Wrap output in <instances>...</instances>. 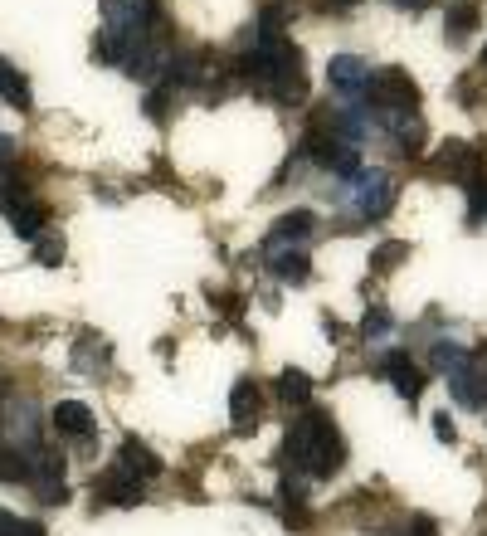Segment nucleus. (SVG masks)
Segmentation results:
<instances>
[{
  "label": "nucleus",
  "instance_id": "nucleus-19",
  "mask_svg": "<svg viewBox=\"0 0 487 536\" xmlns=\"http://www.w3.org/2000/svg\"><path fill=\"white\" fill-rule=\"evenodd\" d=\"M35 473V449L20 454V444H0V483H30Z\"/></svg>",
  "mask_w": 487,
  "mask_h": 536
},
{
  "label": "nucleus",
  "instance_id": "nucleus-4",
  "mask_svg": "<svg viewBox=\"0 0 487 536\" xmlns=\"http://www.w3.org/2000/svg\"><path fill=\"white\" fill-rule=\"evenodd\" d=\"M375 371H380L385 381L395 385V395H400L405 405H414V400L424 395V385H429V376H424V366L414 361V356L405 351V346H390V351H385V356L375 361Z\"/></svg>",
  "mask_w": 487,
  "mask_h": 536
},
{
  "label": "nucleus",
  "instance_id": "nucleus-20",
  "mask_svg": "<svg viewBox=\"0 0 487 536\" xmlns=\"http://www.w3.org/2000/svg\"><path fill=\"white\" fill-rule=\"evenodd\" d=\"M395 332V317H390V307L375 298L371 307H366V317H361V327H356V337H366V342H385Z\"/></svg>",
  "mask_w": 487,
  "mask_h": 536
},
{
  "label": "nucleus",
  "instance_id": "nucleus-28",
  "mask_svg": "<svg viewBox=\"0 0 487 536\" xmlns=\"http://www.w3.org/2000/svg\"><path fill=\"white\" fill-rule=\"evenodd\" d=\"M20 532V517H15V512H5V507H0V536H15Z\"/></svg>",
  "mask_w": 487,
  "mask_h": 536
},
{
  "label": "nucleus",
  "instance_id": "nucleus-29",
  "mask_svg": "<svg viewBox=\"0 0 487 536\" xmlns=\"http://www.w3.org/2000/svg\"><path fill=\"white\" fill-rule=\"evenodd\" d=\"M5 161H15V137L0 132V166H5Z\"/></svg>",
  "mask_w": 487,
  "mask_h": 536
},
{
  "label": "nucleus",
  "instance_id": "nucleus-14",
  "mask_svg": "<svg viewBox=\"0 0 487 536\" xmlns=\"http://www.w3.org/2000/svg\"><path fill=\"white\" fill-rule=\"evenodd\" d=\"M5 220H10V230L20 234V239H39L44 225H49V210H44L39 200H10V205H5Z\"/></svg>",
  "mask_w": 487,
  "mask_h": 536
},
{
  "label": "nucleus",
  "instance_id": "nucleus-22",
  "mask_svg": "<svg viewBox=\"0 0 487 536\" xmlns=\"http://www.w3.org/2000/svg\"><path fill=\"white\" fill-rule=\"evenodd\" d=\"M35 264H44V268L64 264V239H59V234H39L35 239Z\"/></svg>",
  "mask_w": 487,
  "mask_h": 536
},
{
  "label": "nucleus",
  "instance_id": "nucleus-7",
  "mask_svg": "<svg viewBox=\"0 0 487 536\" xmlns=\"http://www.w3.org/2000/svg\"><path fill=\"white\" fill-rule=\"evenodd\" d=\"M317 230V215L312 210H283L278 220H273V230L263 239V249H302L307 239Z\"/></svg>",
  "mask_w": 487,
  "mask_h": 536
},
{
  "label": "nucleus",
  "instance_id": "nucleus-6",
  "mask_svg": "<svg viewBox=\"0 0 487 536\" xmlns=\"http://www.w3.org/2000/svg\"><path fill=\"white\" fill-rule=\"evenodd\" d=\"M263 420V390L254 376H239L234 390H229V424H234V434H254Z\"/></svg>",
  "mask_w": 487,
  "mask_h": 536
},
{
  "label": "nucleus",
  "instance_id": "nucleus-8",
  "mask_svg": "<svg viewBox=\"0 0 487 536\" xmlns=\"http://www.w3.org/2000/svg\"><path fill=\"white\" fill-rule=\"evenodd\" d=\"M371 64L361 59V54H332V64H327V83L337 88L341 98H361L366 93V83H371Z\"/></svg>",
  "mask_w": 487,
  "mask_h": 536
},
{
  "label": "nucleus",
  "instance_id": "nucleus-15",
  "mask_svg": "<svg viewBox=\"0 0 487 536\" xmlns=\"http://www.w3.org/2000/svg\"><path fill=\"white\" fill-rule=\"evenodd\" d=\"M468 361H473V351L463 342H453V337H439V342L429 346V366H434V376H444V381H449L453 371H463Z\"/></svg>",
  "mask_w": 487,
  "mask_h": 536
},
{
  "label": "nucleus",
  "instance_id": "nucleus-34",
  "mask_svg": "<svg viewBox=\"0 0 487 536\" xmlns=\"http://www.w3.org/2000/svg\"><path fill=\"white\" fill-rule=\"evenodd\" d=\"M478 356H483V366H487V346H483V351H478Z\"/></svg>",
  "mask_w": 487,
  "mask_h": 536
},
{
  "label": "nucleus",
  "instance_id": "nucleus-5",
  "mask_svg": "<svg viewBox=\"0 0 487 536\" xmlns=\"http://www.w3.org/2000/svg\"><path fill=\"white\" fill-rule=\"evenodd\" d=\"M137 502H147V483L132 478L127 468L113 463L103 478H93V507H137Z\"/></svg>",
  "mask_w": 487,
  "mask_h": 536
},
{
  "label": "nucleus",
  "instance_id": "nucleus-9",
  "mask_svg": "<svg viewBox=\"0 0 487 536\" xmlns=\"http://www.w3.org/2000/svg\"><path fill=\"white\" fill-rule=\"evenodd\" d=\"M49 424H54V434H64V439H93L98 434V415L83 405V400H59L54 410H49Z\"/></svg>",
  "mask_w": 487,
  "mask_h": 536
},
{
  "label": "nucleus",
  "instance_id": "nucleus-26",
  "mask_svg": "<svg viewBox=\"0 0 487 536\" xmlns=\"http://www.w3.org/2000/svg\"><path fill=\"white\" fill-rule=\"evenodd\" d=\"M434 439H439V444H458V429H453L449 410H439V415H434Z\"/></svg>",
  "mask_w": 487,
  "mask_h": 536
},
{
  "label": "nucleus",
  "instance_id": "nucleus-23",
  "mask_svg": "<svg viewBox=\"0 0 487 536\" xmlns=\"http://www.w3.org/2000/svg\"><path fill=\"white\" fill-rule=\"evenodd\" d=\"M210 307H215L220 317H229V322H239V317H244V298H239V293H215Z\"/></svg>",
  "mask_w": 487,
  "mask_h": 536
},
{
  "label": "nucleus",
  "instance_id": "nucleus-21",
  "mask_svg": "<svg viewBox=\"0 0 487 536\" xmlns=\"http://www.w3.org/2000/svg\"><path fill=\"white\" fill-rule=\"evenodd\" d=\"M410 254V244H400V239H385V244H375L371 249V268L375 273H390V268H400V259Z\"/></svg>",
  "mask_w": 487,
  "mask_h": 536
},
{
  "label": "nucleus",
  "instance_id": "nucleus-11",
  "mask_svg": "<svg viewBox=\"0 0 487 536\" xmlns=\"http://www.w3.org/2000/svg\"><path fill=\"white\" fill-rule=\"evenodd\" d=\"M263 254H268L263 264H268V273H273L278 283H293V288H298V283L312 278V259H307V249H263Z\"/></svg>",
  "mask_w": 487,
  "mask_h": 536
},
{
  "label": "nucleus",
  "instance_id": "nucleus-25",
  "mask_svg": "<svg viewBox=\"0 0 487 536\" xmlns=\"http://www.w3.org/2000/svg\"><path fill=\"white\" fill-rule=\"evenodd\" d=\"M35 498L44 502V507H64V502H69V488H64V483H44V488H35Z\"/></svg>",
  "mask_w": 487,
  "mask_h": 536
},
{
  "label": "nucleus",
  "instance_id": "nucleus-18",
  "mask_svg": "<svg viewBox=\"0 0 487 536\" xmlns=\"http://www.w3.org/2000/svg\"><path fill=\"white\" fill-rule=\"evenodd\" d=\"M0 98H5L15 113H30V108H35V98H30V83L20 78V69H15L10 59H0Z\"/></svg>",
  "mask_w": 487,
  "mask_h": 536
},
{
  "label": "nucleus",
  "instance_id": "nucleus-1",
  "mask_svg": "<svg viewBox=\"0 0 487 536\" xmlns=\"http://www.w3.org/2000/svg\"><path fill=\"white\" fill-rule=\"evenodd\" d=\"M283 459L293 463L302 478H337L346 468V439H341L337 420L317 405L298 410L288 434H283Z\"/></svg>",
  "mask_w": 487,
  "mask_h": 536
},
{
  "label": "nucleus",
  "instance_id": "nucleus-10",
  "mask_svg": "<svg viewBox=\"0 0 487 536\" xmlns=\"http://www.w3.org/2000/svg\"><path fill=\"white\" fill-rule=\"evenodd\" d=\"M449 395L463 410H487V366H478V356L449 376Z\"/></svg>",
  "mask_w": 487,
  "mask_h": 536
},
{
  "label": "nucleus",
  "instance_id": "nucleus-24",
  "mask_svg": "<svg viewBox=\"0 0 487 536\" xmlns=\"http://www.w3.org/2000/svg\"><path fill=\"white\" fill-rule=\"evenodd\" d=\"M400 536H439V522L429 517V512H414L410 522H405V532Z\"/></svg>",
  "mask_w": 487,
  "mask_h": 536
},
{
  "label": "nucleus",
  "instance_id": "nucleus-32",
  "mask_svg": "<svg viewBox=\"0 0 487 536\" xmlns=\"http://www.w3.org/2000/svg\"><path fill=\"white\" fill-rule=\"evenodd\" d=\"M395 5H400V10H424L429 0H395Z\"/></svg>",
  "mask_w": 487,
  "mask_h": 536
},
{
  "label": "nucleus",
  "instance_id": "nucleus-2",
  "mask_svg": "<svg viewBox=\"0 0 487 536\" xmlns=\"http://www.w3.org/2000/svg\"><path fill=\"white\" fill-rule=\"evenodd\" d=\"M483 166H487V147L483 142H463V137L439 142V152L429 156V171H434L439 181H453V186H463V181L478 176Z\"/></svg>",
  "mask_w": 487,
  "mask_h": 536
},
{
  "label": "nucleus",
  "instance_id": "nucleus-30",
  "mask_svg": "<svg viewBox=\"0 0 487 536\" xmlns=\"http://www.w3.org/2000/svg\"><path fill=\"white\" fill-rule=\"evenodd\" d=\"M327 332H332V342H346V337H351V332H346V327H341L337 317H327Z\"/></svg>",
  "mask_w": 487,
  "mask_h": 536
},
{
  "label": "nucleus",
  "instance_id": "nucleus-33",
  "mask_svg": "<svg viewBox=\"0 0 487 536\" xmlns=\"http://www.w3.org/2000/svg\"><path fill=\"white\" fill-rule=\"evenodd\" d=\"M0 395H10V381H5V371H0Z\"/></svg>",
  "mask_w": 487,
  "mask_h": 536
},
{
  "label": "nucleus",
  "instance_id": "nucleus-3",
  "mask_svg": "<svg viewBox=\"0 0 487 536\" xmlns=\"http://www.w3.org/2000/svg\"><path fill=\"white\" fill-rule=\"evenodd\" d=\"M346 186H351V200L366 220H385L395 210V195H400V181L390 171H356Z\"/></svg>",
  "mask_w": 487,
  "mask_h": 536
},
{
  "label": "nucleus",
  "instance_id": "nucleus-17",
  "mask_svg": "<svg viewBox=\"0 0 487 536\" xmlns=\"http://www.w3.org/2000/svg\"><path fill=\"white\" fill-rule=\"evenodd\" d=\"M478 20H483V5H478V0H449V10H444V30H449L453 44L473 35Z\"/></svg>",
  "mask_w": 487,
  "mask_h": 536
},
{
  "label": "nucleus",
  "instance_id": "nucleus-31",
  "mask_svg": "<svg viewBox=\"0 0 487 536\" xmlns=\"http://www.w3.org/2000/svg\"><path fill=\"white\" fill-rule=\"evenodd\" d=\"M322 5H327V10H351L356 0H322Z\"/></svg>",
  "mask_w": 487,
  "mask_h": 536
},
{
  "label": "nucleus",
  "instance_id": "nucleus-16",
  "mask_svg": "<svg viewBox=\"0 0 487 536\" xmlns=\"http://www.w3.org/2000/svg\"><path fill=\"white\" fill-rule=\"evenodd\" d=\"M273 395H278L283 405H293V410H307V405H312V376L298 371V366H288V371L273 381Z\"/></svg>",
  "mask_w": 487,
  "mask_h": 536
},
{
  "label": "nucleus",
  "instance_id": "nucleus-13",
  "mask_svg": "<svg viewBox=\"0 0 487 536\" xmlns=\"http://www.w3.org/2000/svg\"><path fill=\"white\" fill-rule=\"evenodd\" d=\"M108 356H113V351H108V342H98L93 332H78V342H74V371L83 376V381H103L98 371L108 366Z\"/></svg>",
  "mask_w": 487,
  "mask_h": 536
},
{
  "label": "nucleus",
  "instance_id": "nucleus-12",
  "mask_svg": "<svg viewBox=\"0 0 487 536\" xmlns=\"http://www.w3.org/2000/svg\"><path fill=\"white\" fill-rule=\"evenodd\" d=\"M117 468H127V473H132V478H142V483H151V478H161V473H166V463L156 459L142 439H132V434H127V439H122V449H117Z\"/></svg>",
  "mask_w": 487,
  "mask_h": 536
},
{
  "label": "nucleus",
  "instance_id": "nucleus-27",
  "mask_svg": "<svg viewBox=\"0 0 487 536\" xmlns=\"http://www.w3.org/2000/svg\"><path fill=\"white\" fill-rule=\"evenodd\" d=\"M147 117H166V88H151V98H147Z\"/></svg>",
  "mask_w": 487,
  "mask_h": 536
}]
</instances>
